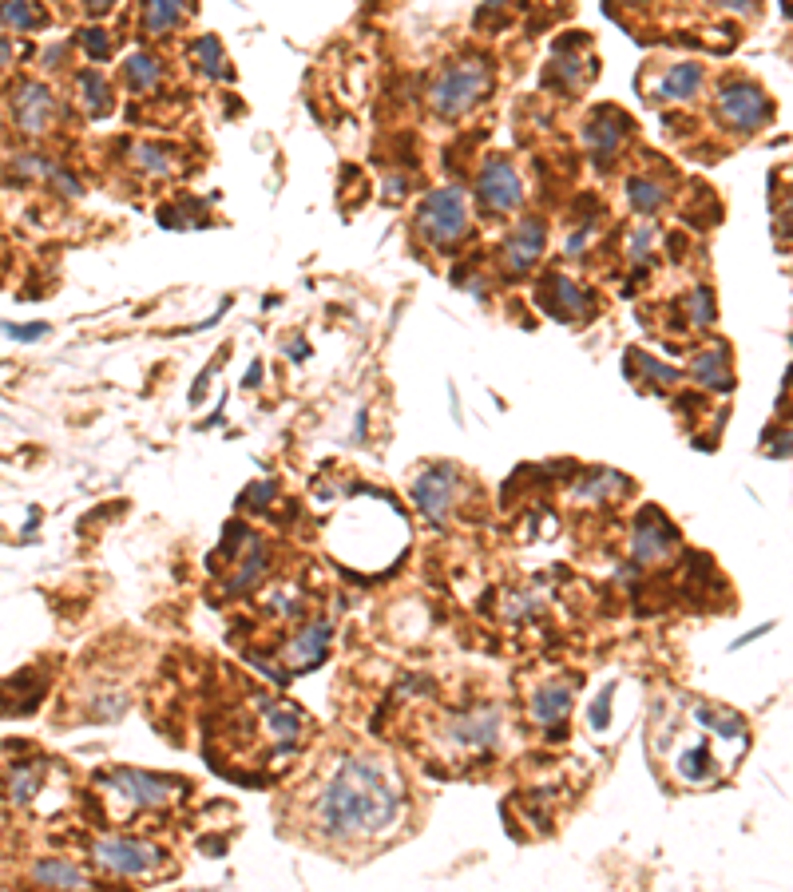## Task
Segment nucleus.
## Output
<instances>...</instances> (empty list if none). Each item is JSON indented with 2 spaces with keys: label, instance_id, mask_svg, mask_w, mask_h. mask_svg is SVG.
Masks as SVG:
<instances>
[{
  "label": "nucleus",
  "instance_id": "nucleus-1",
  "mask_svg": "<svg viewBox=\"0 0 793 892\" xmlns=\"http://www.w3.org/2000/svg\"><path fill=\"white\" fill-rule=\"evenodd\" d=\"M401 778L373 758H345L314 797V825L330 841H369L401 821Z\"/></svg>",
  "mask_w": 793,
  "mask_h": 892
},
{
  "label": "nucleus",
  "instance_id": "nucleus-2",
  "mask_svg": "<svg viewBox=\"0 0 793 892\" xmlns=\"http://www.w3.org/2000/svg\"><path fill=\"white\" fill-rule=\"evenodd\" d=\"M492 88V64L472 56V60H460V64H449L433 88H429V104L433 112L445 115V119H456V115L472 112Z\"/></svg>",
  "mask_w": 793,
  "mask_h": 892
},
{
  "label": "nucleus",
  "instance_id": "nucleus-3",
  "mask_svg": "<svg viewBox=\"0 0 793 892\" xmlns=\"http://www.w3.org/2000/svg\"><path fill=\"white\" fill-rule=\"evenodd\" d=\"M92 861L112 877H151L163 869V849L139 837H100L92 845Z\"/></svg>",
  "mask_w": 793,
  "mask_h": 892
},
{
  "label": "nucleus",
  "instance_id": "nucleus-4",
  "mask_svg": "<svg viewBox=\"0 0 793 892\" xmlns=\"http://www.w3.org/2000/svg\"><path fill=\"white\" fill-rule=\"evenodd\" d=\"M421 230L433 246L449 250L468 234V203L460 187H441L421 203Z\"/></svg>",
  "mask_w": 793,
  "mask_h": 892
},
{
  "label": "nucleus",
  "instance_id": "nucleus-5",
  "mask_svg": "<svg viewBox=\"0 0 793 892\" xmlns=\"http://www.w3.org/2000/svg\"><path fill=\"white\" fill-rule=\"evenodd\" d=\"M108 785L115 789V797H123L127 805L135 809H159V805H171L183 797V781L163 778V774H139V770H112Z\"/></svg>",
  "mask_w": 793,
  "mask_h": 892
},
{
  "label": "nucleus",
  "instance_id": "nucleus-6",
  "mask_svg": "<svg viewBox=\"0 0 793 892\" xmlns=\"http://www.w3.org/2000/svg\"><path fill=\"white\" fill-rule=\"evenodd\" d=\"M456 492H460V476L453 464H429L417 480H413V504L433 520L445 524L449 512L456 508Z\"/></svg>",
  "mask_w": 793,
  "mask_h": 892
},
{
  "label": "nucleus",
  "instance_id": "nucleus-7",
  "mask_svg": "<svg viewBox=\"0 0 793 892\" xmlns=\"http://www.w3.org/2000/svg\"><path fill=\"white\" fill-rule=\"evenodd\" d=\"M476 191H480V199L492 215H508L524 203V183H520V175L508 159H488L480 179H476Z\"/></svg>",
  "mask_w": 793,
  "mask_h": 892
},
{
  "label": "nucleus",
  "instance_id": "nucleus-8",
  "mask_svg": "<svg viewBox=\"0 0 793 892\" xmlns=\"http://www.w3.org/2000/svg\"><path fill=\"white\" fill-rule=\"evenodd\" d=\"M56 115V96L40 80H24L12 88V119L24 135H44Z\"/></svg>",
  "mask_w": 793,
  "mask_h": 892
},
{
  "label": "nucleus",
  "instance_id": "nucleus-9",
  "mask_svg": "<svg viewBox=\"0 0 793 892\" xmlns=\"http://www.w3.org/2000/svg\"><path fill=\"white\" fill-rule=\"evenodd\" d=\"M718 108L722 115L734 123V127H742V131H754V127H762L766 119H770V100L754 88V84H726L722 92H718Z\"/></svg>",
  "mask_w": 793,
  "mask_h": 892
},
{
  "label": "nucleus",
  "instance_id": "nucleus-10",
  "mask_svg": "<svg viewBox=\"0 0 793 892\" xmlns=\"http://www.w3.org/2000/svg\"><path fill=\"white\" fill-rule=\"evenodd\" d=\"M334 643V623L330 619H314L306 623L290 643H286V667L290 670H314L326 663Z\"/></svg>",
  "mask_w": 793,
  "mask_h": 892
},
{
  "label": "nucleus",
  "instance_id": "nucleus-11",
  "mask_svg": "<svg viewBox=\"0 0 793 892\" xmlns=\"http://www.w3.org/2000/svg\"><path fill=\"white\" fill-rule=\"evenodd\" d=\"M449 738L464 750H488L500 742V710L496 706H476L464 710L449 722Z\"/></svg>",
  "mask_w": 793,
  "mask_h": 892
},
{
  "label": "nucleus",
  "instance_id": "nucleus-12",
  "mask_svg": "<svg viewBox=\"0 0 793 892\" xmlns=\"http://www.w3.org/2000/svg\"><path fill=\"white\" fill-rule=\"evenodd\" d=\"M675 540H679V532L667 524V516H663L659 508H651V512H643L639 524H635L631 552H635L639 563H655V559H663L671 548H675Z\"/></svg>",
  "mask_w": 793,
  "mask_h": 892
},
{
  "label": "nucleus",
  "instance_id": "nucleus-13",
  "mask_svg": "<svg viewBox=\"0 0 793 892\" xmlns=\"http://www.w3.org/2000/svg\"><path fill=\"white\" fill-rule=\"evenodd\" d=\"M258 714H262V722H266L270 742H274L278 754H290V750L302 742V734H306V718H302L294 706H282V702H274V698H258Z\"/></svg>",
  "mask_w": 793,
  "mask_h": 892
},
{
  "label": "nucleus",
  "instance_id": "nucleus-14",
  "mask_svg": "<svg viewBox=\"0 0 793 892\" xmlns=\"http://www.w3.org/2000/svg\"><path fill=\"white\" fill-rule=\"evenodd\" d=\"M544 242H548L544 223L524 219V223L512 230V238L504 242V262H508V270H512V274L532 270V266L540 262V254H544Z\"/></svg>",
  "mask_w": 793,
  "mask_h": 892
},
{
  "label": "nucleus",
  "instance_id": "nucleus-15",
  "mask_svg": "<svg viewBox=\"0 0 793 892\" xmlns=\"http://www.w3.org/2000/svg\"><path fill=\"white\" fill-rule=\"evenodd\" d=\"M12 171L20 175V179H40V183H48V187H56L60 195H68V199H76V195H84V187L64 171V167H56L52 159H44V155H12Z\"/></svg>",
  "mask_w": 793,
  "mask_h": 892
},
{
  "label": "nucleus",
  "instance_id": "nucleus-16",
  "mask_svg": "<svg viewBox=\"0 0 793 892\" xmlns=\"http://www.w3.org/2000/svg\"><path fill=\"white\" fill-rule=\"evenodd\" d=\"M583 143H587V151L599 155V163H607V155H615L619 143H623V119L603 108V112L583 127Z\"/></svg>",
  "mask_w": 793,
  "mask_h": 892
},
{
  "label": "nucleus",
  "instance_id": "nucleus-17",
  "mask_svg": "<svg viewBox=\"0 0 793 892\" xmlns=\"http://www.w3.org/2000/svg\"><path fill=\"white\" fill-rule=\"evenodd\" d=\"M32 881H36V885H48V889H84V885H92V877H88L80 865L60 861V857H44V861H36V865H32Z\"/></svg>",
  "mask_w": 793,
  "mask_h": 892
},
{
  "label": "nucleus",
  "instance_id": "nucleus-18",
  "mask_svg": "<svg viewBox=\"0 0 793 892\" xmlns=\"http://www.w3.org/2000/svg\"><path fill=\"white\" fill-rule=\"evenodd\" d=\"M548 310L560 314L564 322H571V318H583V314L591 310V298H587L575 282H567V278H560V274H552V278H548Z\"/></svg>",
  "mask_w": 793,
  "mask_h": 892
},
{
  "label": "nucleus",
  "instance_id": "nucleus-19",
  "mask_svg": "<svg viewBox=\"0 0 793 892\" xmlns=\"http://www.w3.org/2000/svg\"><path fill=\"white\" fill-rule=\"evenodd\" d=\"M40 781H44V762H16L4 778V797L12 805H28L40 793Z\"/></svg>",
  "mask_w": 793,
  "mask_h": 892
},
{
  "label": "nucleus",
  "instance_id": "nucleus-20",
  "mask_svg": "<svg viewBox=\"0 0 793 892\" xmlns=\"http://www.w3.org/2000/svg\"><path fill=\"white\" fill-rule=\"evenodd\" d=\"M567 710H571V686L567 682H552V686H544L536 698H532V718L540 722V726H556V722H564Z\"/></svg>",
  "mask_w": 793,
  "mask_h": 892
},
{
  "label": "nucleus",
  "instance_id": "nucleus-21",
  "mask_svg": "<svg viewBox=\"0 0 793 892\" xmlns=\"http://www.w3.org/2000/svg\"><path fill=\"white\" fill-rule=\"evenodd\" d=\"M623 488H627L623 472L603 468V472H583V476H579V484H575V496H579V500H587V504H603V500L619 496Z\"/></svg>",
  "mask_w": 793,
  "mask_h": 892
},
{
  "label": "nucleus",
  "instance_id": "nucleus-22",
  "mask_svg": "<svg viewBox=\"0 0 793 892\" xmlns=\"http://www.w3.org/2000/svg\"><path fill=\"white\" fill-rule=\"evenodd\" d=\"M191 12V0H143V28L151 36L171 32L183 16Z\"/></svg>",
  "mask_w": 793,
  "mask_h": 892
},
{
  "label": "nucleus",
  "instance_id": "nucleus-23",
  "mask_svg": "<svg viewBox=\"0 0 793 892\" xmlns=\"http://www.w3.org/2000/svg\"><path fill=\"white\" fill-rule=\"evenodd\" d=\"M694 381H702V385H718V389H730V385H734L726 345H714V349H706V353L694 361Z\"/></svg>",
  "mask_w": 793,
  "mask_h": 892
},
{
  "label": "nucleus",
  "instance_id": "nucleus-24",
  "mask_svg": "<svg viewBox=\"0 0 793 892\" xmlns=\"http://www.w3.org/2000/svg\"><path fill=\"white\" fill-rule=\"evenodd\" d=\"M698 84H702V68L698 64H675L663 76V84H659V100H690L698 92Z\"/></svg>",
  "mask_w": 793,
  "mask_h": 892
},
{
  "label": "nucleus",
  "instance_id": "nucleus-25",
  "mask_svg": "<svg viewBox=\"0 0 793 892\" xmlns=\"http://www.w3.org/2000/svg\"><path fill=\"white\" fill-rule=\"evenodd\" d=\"M262 571H266V548H262L258 536H250V556H246V563H238V575L227 583V591L230 595H246L262 579Z\"/></svg>",
  "mask_w": 793,
  "mask_h": 892
},
{
  "label": "nucleus",
  "instance_id": "nucleus-26",
  "mask_svg": "<svg viewBox=\"0 0 793 892\" xmlns=\"http://www.w3.org/2000/svg\"><path fill=\"white\" fill-rule=\"evenodd\" d=\"M127 84H131V92H155L159 88V80H163V68H159V60L151 56V52H135L131 60H127Z\"/></svg>",
  "mask_w": 793,
  "mask_h": 892
},
{
  "label": "nucleus",
  "instance_id": "nucleus-27",
  "mask_svg": "<svg viewBox=\"0 0 793 892\" xmlns=\"http://www.w3.org/2000/svg\"><path fill=\"white\" fill-rule=\"evenodd\" d=\"M131 163L139 171H147V175H167V171H175V151L163 147V143H135L131 147Z\"/></svg>",
  "mask_w": 793,
  "mask_h": 892
},
{
  "label": "nucleus",
  "instance_id": "nucleus-28",
  "mask_svg": "<svg viewBox=\"0 0 793 892\" xmlns=\"http://www.w3.org/2000/svg\"><path fill=\"white\" fill-rule=\"evenodd\" d=\"M0 24L12 32H32L44 24V12L36 8V0H4L0 4Z\"/></svg>",
  "mask_w": 793,
  "mask_h": 892
},
{
  "label": "nucleus",
  "instance_id": "nucleus-29",
  "mask_svg": "<svg viewBox=\"0 0 793 892\" xmlns=\"http://www.w3.org/2000/svg\"><path fill=\"white\" fill-rule=\"evenodd\" d=\"M80 100H84V108L88 115H108L112 112V84L100 76V72H84L80 76Z\"/></svg>",
  "mask_w": 793,
  "mask_h": 892
},
{
  "label": "nucleus",
  "instance_id": "nucleus-30",
  "mask_svg": "<svg viewBox=\"0 0 793 892\" xmlns=\"http://www.w3.org/2000/svg\"><path fill=\"white\" fill-rule=\"evenodd\" d=\"M627 199H631V207L635 211H643V215H651V211H659L663 207V187L659 183H651V179H631L627 183Z\"/></svg>",
  "mask_w": 793,
  "mask_h": 892
},
{
  "label": "nucleus",
  "instance_id": "nucleus-31",
  "mask_svg": "<svg viewBox=\"0 0 793 892\" xmlns=\"http://www.w3.org/2000/svg\"><path fill=\"white\" fill-rule=\"evenodd\" d=\"M191 52H195V60H199V68H203L207 76H227V68H223V48H219L215 36H199Z\"/></svg>",
  "mask_w": 793,
  "mask_h": 892
},
{
  "label": "nucleus",
  "instance_id": "nucleus-32",
  "mask_svg": "<svg viewBox=\"0 0 793 892\" xmlns=\"http://www.w3.org/2000/svg\"><path fill=\"white\" fill-rule=\"evenodd\" d=\"M611 698H615V686H607V690L591 702V710H587V726H591V730H607V726H611Z\"/></svg>",
  "mask_w": 793,
  "mask_h": 892
},
{
  "label": "nucleus",
  "instance_id": "nucleus-33",
  "mask_svg": "<svg viewBox=\"0 0 793 892\" xmlns=\"http://www.w3.org/2000/svg\"><path fill=\"white\" fill-rule=\"evenodd\" d=\"M80 44L88 48V56H92V60L112 56V36H108L104 28H88V32H80Z\"/></svg>",
  "mask_w": 793,
  "mask_h": 892
},
{
  "label": "nucleus",
  "instance_id": "nucleus-34",
  "mask_svg": "<svg viewBox=\"0 0 793 892\" xmlns=\"http://www.w3.org/2000/svg\"><path fill=\"white\" fill-rule=\"evenodd\" d=\"M270 500H274V484H270V480H258V484H250V488H246V496H242L238 504H242V508H250V512H262Z\"/></svg>",
  "mask_w": 793,
  "mask_h": 892
},
{
  "label": "nucleus",
  "instance_id": "nucleus-35",
  "mask_svg": "<svg viewBox=\"0 0 793 892\" xmlns=\"http://www.w3.org/2000/svg\"><path fill=\"white\" fill-rule=\"evenodd\" d=\"M690 310H694V322H698V326H706V322L714 318V306H710V290H706V286H698V290L690 294Z\"/></svg>",
  "mask_w": 793,
  "mask_h": 892
},
{
  "label": "nucleus",
  "instance_id": "nucleus-36",
  "mask_svg": "<svg viewBox=\"0 0 793 892\" xmlns=\"http://www.w3.org/2000/svg\"><path fill=\"white\" fill-rule=\"evenodd\" d=\"M655 242V226L647 223V226H639L635 230V238H631V258L639 262V258H647V246Z\"/></svg>",
  "mask_w": 793,
  "mask_h": 892
},
{
  "label": "nucleus",
  "instance_id": "nucleus-37",
  "mask_svg": "<svg viewBox=\"0 0 793 892\" xmlns=\"http://www.w3.org/2000/svg\"><path fill=\"white\" fill-rule=\"evenodd\" d=\"M8 337H16V341H36V337H44L48 334V326L40 322V326H0Z\"/></svg>",
  "mask_w": 793,
  "mask_h": 892
},
{
  "label": "nucleus",
  "instance_id": "nucleus-38",
  "mask_svg": "<svg viewBox=\"0 0 793 892\" xmlns=\"http://www.w3.org/2000/svg\"><path fill=\"white\" fill-rule=\"evenodd\" d=\"M643 365H647V377H659L663 385H675V381H679V373L667 369V365H659V361H643Z\"/></svg>",
  "mask_w": 793,
  "mask_h": 892
},
{
  "label": "nucleus",
  "instance_id": "nucleus-39",
  "mask_svg": "<svg viewBox=\"0 0 793 892\" xmlns=\"http://www.w3.org/2000/svg\"><path fill=\"white\" fill-rule=\"evenodd\" d=\"M591 238H595V230H591V226H583V230H575V234H571V238H567V254H579V250H583V246H587V242H591Z\"/></svg>",
  "mask_w": 793,
  "mask_h": 892
},
{
  "label": "nucleus",
  "instance_id": "nucleus-40",
  "mask_svg": "<svg viewBox=\"0 0 793 892\" xmlns=\"http://www.w3.org/2000/svg\"><path fill=\"white\" fill-rule=\"evenodd\" d=\"M84 4H88V12H92V16H100V12H108V8H112L115 0H84Z\"/></svg>",
  "mask_w": 793,
  "mask_h": 892
},
{
  "label": "nucleus",
  "instance_id": "nucleus-41",
  "mask_svg": "<svg viewBox=\"0 0 793 892\" xmlns=\"http://www.w3.org/2000/svg\"><path fill=\"white\" fill-rule=\"evenodd\" d=\"M8 56H12V44H8V40H4V36H0V68H4V64H8Z\"/></svg>",
  "mask_w": 793,
  "mask_h": 892
}]
</instances>
